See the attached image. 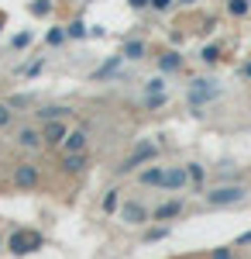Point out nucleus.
<instances>
[{
  "label": "nucleus",
  "instance_id": "f257e3e1",
  "mask_svg": "<svg viewBox=\"0 0 251 259\" xmlns=\"http://www.w3.org/2000/svg\"><path fill=\"white\" fill-rule=\"evenodd\" d=\"M41 245H45V235L35 232V228H14L7 242H4V249L7 252H14V256H28V252H38Z\"/></svg>",
  "mask_w": 251,
  "mask_h": 259
},
{
  "label": "nucleus",
  "instance_id": "f03ea898",
  "mask_svg": "<svg viewBox=\"0 0 251 259\" xmlns=\"http://www.w3.org/2000/svg\"><path fill=\"white\" fill-rule=\"evenodd\" d=\"M244 197H248V187H241V183H220V187H213V190H207V200H210L213 207H227V204H241Z\"/></svg>",
  "mask_w": 251,
  "mask_h": 259
},
{
  "label": "nucleus",
  "instance_id": "7ed1b4c3",
  "mask_svg": "<svg viewBox=\"0 0 251 259\" xmlns=\"http://www.w3.org/2000/svg\"><path fill=\"white\" fill-rule=\"evenodd\" d=\"M155 156H158V145H155V142H141L135 152H131V156H128L124 162H120V166H117V173H131L138 162H148V159H155Z\"/></svg>",
  "mask_w": 251,
  "mask_h": 259
},
{
  "label": "nucleus",
  "instance_id": "20e7f679",
  "mask_svg": "<svg viewBox=\"0 0 251 259\" xmlns=\"http://www.w3.org/2000/svg\"><path fill=\"white\" fill-rule=\"evenodd\" d=\"M38 180H41L38 166H31V162H18V166H14V187H18V190H35Z\"/></svg>",
  "mask_w": 251,
  "mask_h": 259
},
{
  "label": "nucleus",
  "instance_id": "39448f33",
  "mask_svg": "<svg viewBox=\"0 0 251 259\" xmlns=\"http://www.w3.org/2000/svg\"><path fill=\"white\" fill-rule=\"evenodd\" d=\"M66 135H69V124H66V118L45 121V128H41V142H45V145H62V142H66Z\"/></svg>",
  "mask_w": 251,
  "mask_h": 259
},
{
  "label": "nucleus",
  "instance_id": "423d86ee",
  "mask_svg": "<svg viewBox=\"0 0 251 259\" xmlns=\"http://www.w3.org/2000/svg\"><path fill=\"white\" fill-rule=\"evenodd\" d=\"M86 145H90V135H86V128H69V135H66V142H62V156L86 152Z\"/></svg>",
  "mask_w": 251,
  "mask_h": 259
},
{
  "label": "nucleus",
  "instance_id": "0eeeda50",
  "mask_svg": "<svg viewBox=\"0 0 251 259\" xmlns=\"http://www.w3.org/2000/svg\"><path fill=\"white\" fill-rule=\"evenodd\" d=\"M148 218H152V214H148V207H145V204H138V200L120 204V221H124V225H145Z\"/></svg>",
  "mask_w": 251,
  "mask_h": 259
},
{
  "label": "nucleus",
  "instance_id": "6e6552de",
  "mask_svg": "<svg viewBox=\"0 0 251 259\" xmlns=\"http://www.w3.org/2000/svg\"><path fill=\"white\" fill-rule=\"evenodd\" d=\"M186 183H190V177H186V166H169V169H165V177H162V190H172V194H179Z\"/></svg>",
  "mask_w": 251,
  "mask_h": 259
},
{
  "label": "nucleus",
  "instance_id": "1a4fd4ad",
  "mask_svg": "<svg viewBox=\"0 0 251 259\" xmlns=\"http://www.w3.org/2000/svg\"><path fill=\"white\" fill-rule=\"evenodd\" d=\"M179 211H182V200H165V204H158V207L152 211V218L162 221V225H169V221H172Z\"/></svg>",
  "mask_w": 251,
  "mask_h": 259
},
{
  "label": "nucleus",
  "instance_id": "9d476101",
  "mask_svg": "<svg viewBox=\"0 0 251 259\" xmlns=\"http://www.w3.org/2000/svg\"><path fill=\"white\" fill-rule=\"evenodd\" d=\"M162 177H165V166H148L138 173V183L141 187H162Z\"/></svg>",
  "mask_w": 251,
  "mask_h": 259
},
{
  "label": "nucleus",
  "instance_id": "9b49d317",
  "mask_svg": "<svg viewBox=\"0 0 251 259\" xmlns=\"http://www.w3.org/2000/svg\"><path fill=\"white\" fill-rule=\"evenodd\" d=\"M86 166H90V156L86 152H73V156L62 159V173H83Z\"/></svg>",
  "mask_w": 251,
  "mask_h": 259
},
{
  "label": "nucleus",
  "instance_id": "f8f14e48",
  "mask_svg": "<svg viewBox=\"0 0 251 259\" xmlns=\"http://www.w3.org/2000/svg\"><path fill=\"white\" fill-rule=\"evenodd\" d=\"M58 118H69V107H66V104H45L38 111L41 124H45V121H58Z\"/></svg>",
  "mask_w": 251,
  "mask_h": 259
},
{
  "label": "nucleus",
  "instance_id": "ddd939ff",
  "mask_svg": "<svg viewBox=\"0 0 251 259\" xmlns=\"http://www.w3.org/2000/svg\"><path fill=\"white\" fill-rule=\"evenodd\" d=\"M18 145L21 149H38V145H45V142H41L38 128H21L18 132Z\"/></svg>",
  "mask_w": 251,
  "mask_h": 259
},
{
  "label": "nucleus",
  "instance_id": "4468645a",
  "mask_svg": "<svg viewBox=\"0 0 251 259\" xmlns=\"http://www.w3.org/2000/svg\"><path fill=\"white\" fill-rule=\"evenodd\" d=\"M179 66H182V56H179V52H165V56L158 59V69H162V73H175Z\"/></svg>",
  "mask_w": 251,
  "mask_h": 259
},
{
  "label": "nucleus",
  "instance_id": "2eb2a0df",
  "mask_svg": "<svg viewBox=\"0 0 251 259\" xmlns=\"http://www.w3.org/2000/svg\"><path fill=\"white\" fill-rule=\"evenodd\" d=\"M145 52H148V49H145V41H128V45L120 49V56H124V59H141Z\"/></svg>",
  "mask_w": 251,
  "mask_h": 259
},
{
  "label": "nucleus",
  "instance_id": "dca6fc26",
  "mask_svg": "<svg viewBox=\"0 0 251 259\" xmlns=\"http://www.w3.org/2000/svg\"><path fill=\"white\" fill-rule=\"evenodd\" d=\"M213 97H217V90L203 87V90H193V94H190V104H193V107H200V104H207V100H213Z\"/></svg>",
  "mask_w": 251,
  "mask_h": 259
},
{
  "label": "nucleus",
  "instance_id": "f3484780",
  "mask_svg": "<svg viewBox=\"0 0 251 259\" xmlns=\"http://www.w3.org/2000/svg\"><path fill=\"white\" fill-rule=\"evenodd\" d=\"M120 59H124V56H114L110 62H103V66H100L97 73H93V80H103V76H110V73H117V66H120Z\"/></svg>",
  "mask_w": 251,
  "mask_h": 259
},
{
  "label": "nucleus",
  "instance_id": "a211bd4d",
  "mask_svg": "<svg viewBox=\"0 0 251 259\" xmlns=\"http://www.w3.org/2000/svg\"><path fill=\"white\" fill-rule=\"evenodd\" d=\"M186 177H190V183H196V187H200V183L207 180V169H203L200 162H190V166H186Z\"/></svg>",
  "mask_w": 251,
  "mask_h": 259
},
{
  "label": "nucleus",
  "instance_id": "6ab92c4d",
  "mask_svg": "<svg viewBox=\"0 0 251 259\" xmlns=\"http://www.w3.org/2000/svg\"><path fill=\"white\" fill-rule=\"evenodd\" d=\"M103 211H107V214L120 211V190H107V197H103Z\"/></svg>",
  "mask_w": 251,
  "mask_h": 259
},
{
  "label": "nucleus",
  "instance_id": "aec40b11",
  "mask_svg": "<svg viewBox=\"0 0 251 259\" xmlns=\"http://www.w3.org/2000/svg\"><path fill=\"white\" fill-rule=\"evenodd\" d=\"M14 124V107L7 100H0V128H11Z\"/></svg>",
  "mask_w": 251,
  "mask_h": 259
},
{
  "label": "nucleus",
  "instance_id": "412c9836",
  "mask_svg": "<svg viewBox=\"0 0 251 259\" xmlns=\"http://www.w3.org/2000/svg\"><path fill=\"white\" fill-rule=\"evenodd\" d=\"M227 11H231L234 18H244V14L251 11V4L248 0H227Z\"/></svg>",
  "mask_w": 251,
  "mask_h": 259
},
{
  "label": "nucleus",
  "instance_id": "4be33fe9",
  "mask_svg": "<svg viewBox=\"0 0 251 259\" xmlns=\"http://www.w3.org/2000/svg\"><path fill=\"white\" fill-rule=\"evenodd\" d=\"M162 239H169V225H158V228L145 232V242H162Z\"/></svg>",
  "mask_w": 251,
  "mask_h": 259
},
{
  "label": "nucleus",
  "instance_id": "5701e85b",
  "mask_svg": "<svg viewBox=\"0 0 251 259\" xmlns=\"http://www.w3.org/2000/svg\"><path fill=\"white\" fill-rule=\"evenodd\" d=\"M31 14H35V18H48V14H52V0H35V4H31Z\"/></svg>",
  "mask_w": 251,
  "mask_h": 259
},
{
  "label": "nucleus",
  "instance_id": "b1692460",
  "mask_svg": "<svg viewBox=\"0 0 251 259\" xmlns=\"http://www.w3.org/2000/svg\"><path fill=\"white\" fill-rule=\"evenodd\" d=\"M162 90H165V80H162V76H155V80L145 83V97H152V94H162Z\"/></svg>",
  "mask_w": 251,
  "mask_h": 259
},
{
  "label": "nucleus",
  "instance_id": "393cba45",
  "mask_svg": "<svg viewBox=\"0 0 251 259\" xmlns=\"http://www.w3.org/2000/svg\"><path fill=\"white\" fill-rule=\"evenodd\" d=\"M200 59H203V62H217V59H220V49H217V45H207V49L200 52Z\"/></svg>",
  "mask_w": 251,
  "mask_h": 259
},
{
  "label": "nucleus",
  "instance_id": "a878e982",
  "mask_svg": "<svg viewBox=\"0 0 251 259\" xmlns=\"http://www.w3.org/2000/svg\"><path fill=\"white\" fill-rule=\"evenodd\" d=\"M62 41H66V31L62 28H52L48 31V45H62Z\"/></svg>",
  "mask_w": 251,
  "mask_h": 259
},
{
  "label": "nucleus",
  "instance_id": "bb28decb",
  "mask_svg": "<svg viewBox=\"0 0 251 259\" xmlns=\"http://www.w3.org/2000/svg\"><path fill=\"white\" fill-rule=\"evenodd\" d=\"M66 35H73V38H83V35H86V28H83V21H73Z\"/></svg>",
  "mask_w": 251,
  "mask_h": 259
},
{
  "label": "nucleus",
  "instance_id": "cd10ccee",
  "mask_svg": "<svg viewBox=\"0 0 251 259\" xmlns=\"http://www.w3.org/2000/svg\"><path fill=\"white\" fill-rule=\"evenodd\" d=\"M210 259H234V249H213Z\"/></svg>",
  "mask_w": 251,
  "mask_h": 259
},
{
  "label": "nucleus",
  "instance_id": "c85d7f7f",
  "mask_svg": "<svg viewBox=\"0 0 251 259\" xmlns=\"http://www.w3.org/2000/svg\"><path fill=\"white\" fill-rule=\"evenodd\" d=\"M152 7H155V11H169V7H172V0H152Z\"/></svg>",
  "mask_w": 251,
  "mask_h": 259
},
{
  "label": "nucleus",
  "instance_id": "c756f323",
  "mask_svg": "<svg viewBox=\"0 0 251 259\" xmlns=\"http://www.w3.org/2000/svg\"><path fill=\"white\" fill-rule=\"evenodd\" d=\"M28 41H31V35H28V31H21L18 38H14V45H18V49H21V45H28Z\"/></svg>",
  "mask_w": 251,
  "mask_h": 259
},
{
  "label": "nucleus",
  "instance_id": "7c9ffc66",
  "mask_svg": "<svg viewBox=\"0 0 251 259\" xmlns=\"http://www.w3.org/2000/svg\"><path fill=\"white\" fill-rule=\"evenodd\" d=\"M131 7H152V0H128Z\"/></svg>",
  "mask_w": 251,
  "mask_h": 259
},
{
  "label": "nucleus",
  "instance_id": "2f4dec72",
  "mask_svg": "<svg viewBox=\"0 0 251 259\" xmlns=\"http://www.w3.org/2000/svg\"><path fill=\"white\" fill-rule=\"evenodd\" d=\"M248 242H251V232H244V235L237 239V245H248Z\"/></svg>",
  "mask_w": 251,
  "mask_h": 259
},
{
  "label": "nucleus",
  "instance_id": "473e14b6",
  "mask_svg": "<svg viewBox=\"0 0 251 259\" xmlns=\"http://www.w3.org/2000/svg\"><path fill=\"white\" fill-rule=\"evenodd\" d=\"M244 76H248V80H251V62H248V66H244Z\"/></svg>",
  "mask_w": 251,
  "mask_h": 259
},
{
  "label": "nucleus",
  "instance_id": "72a5a7b5",
  "mask_svg": "<svg viewBox=\"0 0 251 259\" xmlns=\"http://www.w3.org/2000/svg\"><path fill=\"white\" fill-rule=\"evenodd\" d=\"M182 4H196V0H182Z\"/></svg>",
  "mask_w": 251,
  "mask_h": 259
},
{
  "label": "nucleus",
  "instance_id": "f704fd0d",
  "mask_svg": "<svg viewBox=\"0 0 251 259\" xmlns=\"http://www.w3.org/2000/svg\"><path fill=\"white\" fill-rule=\"evenodd\" d=\"M0 249H4V242H0Z\"/></svg>",
  "mask_w": 251,
  "mask_h": 259
},
{
  "label": "nucleus",
  "instance_id": "c9c22d12",
  "mask_svg": "<svg viewBox=\"0 0 251 259\" xmlns=\"http://www.w3.org/2000/svg\"><path fill=\"white\" fill-rule=\"evenodd\" d=\"M0 28H4V21H0Z\"/></svg>",
  "mask_w": 251,
  "mask_h": 259
}]
</instances>
